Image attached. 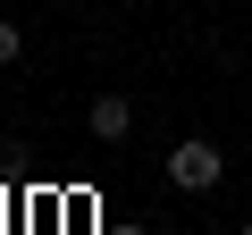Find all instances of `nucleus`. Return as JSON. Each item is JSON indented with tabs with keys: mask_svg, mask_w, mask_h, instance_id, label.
Instances as JSON below:
<instances>
[{
	"mask_svg": "<svg viewBox=\"0 0 252 235\" xmlns=\"http://www.w3.org/2000/svg\"><path fill=\"white\" fill-rule=\"evenodd\" d=\"M101 235H152V227H143V218H135V227H126V218H109V227H101Z\"/></svg>",
	"mask_w": 252,
	"mask_h": 235,
	"instance_id": "20e7f679",
	"label": "nucleus"
},
{
	"mask_svg": "<svg viewBox=\"0 0 252 235\" xmlns=\"http://www.w3.org/2000/svg\"><path fill=\"white\" fill-rule=\"evenodd\" d=\"M235 235H252V218H244V227H235Z\"/></svg>",
	"mask_w": 252,
	"mask_h": 235,
	"instance_id": "39448f33",
	"label": "nucleus"
},
{
	"mask_svg": "<svg viewBox=\"0 0 252 235\" xmlns=\"http://www.w3.org/2000/svg\"><path fill=\"white\" fill-rule=\"evenodd\" d=\"M219 176H227V151L219 143H168V185L177 193H219Z\"/></svg>",
	"mask_w": 252,
	"mask_h": 235,
	"instance_id": "f257e3e1",
	"label": "nucleus"
},
{
	"mask_svg": "<svg viewBox=\"0 0 252 235\" xmlns=\"http://www.w3.org/2000/svg\"><path fill=\"white\" fill-rule=\"evenodd\" d=\"M84 126H93V143H126V135H135V101H126V92H101Z\"/></svg>",
	"mask_w": 252,
	"mask_h": 235,
	"instance_id": "f03ea898",
	"label": "nucleus"
},
{
	"mask_svg": "<svg viewBox=\"0 0 252 235\" xmlns=\"http://www.w3.org/2000/svg\"><path fill=\"white\" fill-rule=\"evenodd\" d=\"M17 59H26V34H17L9 17H0V67H17Z\"/></svg>",
	"mask_w": 252,
	"mask_h": 235,
	"instance_id": "7ed1b4c3",
	"label": "nucleus"
},
{
	"mask_svg": "<svg viewBox=\"0 0 252 235\" xmlns=\"http://www.w3.org/2000/svg\"><path fill=\"white\" fill-rule=\"evenodd\" d=\"M59 9H67V0H59Z\"/></svg>",
	"mask_w": 252,
	"mask_h": 235,
	"instance_id": "423d86ee",
	"label": "nucleus"
}]
</instances>
